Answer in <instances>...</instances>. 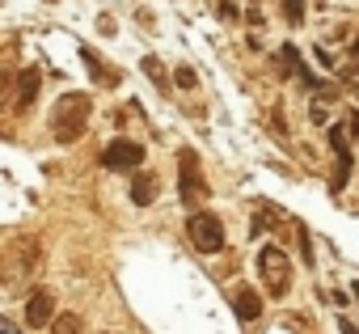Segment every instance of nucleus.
<instances>
[{
  "label": "nucleus",
  "mask_w": 359,
  "mask_h": 334,
  "mask_svg": "<svg viewBox=\"0 0 359 334\" xmlns=\"http://www.w3.org/2000/svg\"><path fill=\"white\" fill-rule=\"evenodd\" d=\"M89 110H93V102H89L85 93H64V98L51 106V135H55V144L81 140L85 127H89Z\"/></svg>",
  "instance_id": "f257e3e1"
},
{
  "label": "nucleus",
  "mask_w": 359,
  "mask_h": 334,
  "mask_svg": "<svg viewBox=\"0 0 359 334\" xmlns=\"http://www.w3.org/2000/svg\"><path fill=\"white\" fill-rule=\"evenodd\" d=\"M258 275H262V283H266V292L275 300L287 296V288H292V262H287V254L279 246H262L258 250Z\"/></svg>",
  "instance_id": "f03ea898"
},
{
  "label": "nucleus",
  "mask_w": 359,
  "mask_h": 334,
  "mask_svg": "<svg viewBox=\"0 0 359 334\" xmlns=\"http://www.w3.org/2000/svg\"><path fill=\"white\" fill-rule=\"evenodd\" d=\"M177 195H182V203L199 208L208 199V182H203V170H199V156L191 148L177 152Z\"/></svg>",
  "instance_id": "7ed1b4c3"
},
{
  "label": "nucleus",
  "mask_w": 359,
  "mask_h": 334,
  "mask_svg": "<svg viewBox=\"0 0 359 334\" xmlns=\"http://www.w3.org/2000/svg\"><path fill=\"white\" fill-rule=\"evenodd\" d=\"M187 237H191V246H195L199 254H220V250H224V225H220V216H212V212H191Z\"/></svg>",
  "instance_id": "20e7f679"
},
{
  "label": "nucleus",
  "mask_w": 359,
  "mask_h": 334,
  "mask_svg": "<svg viewBox=\"0 0 359 334\" xmlns=\"http://www.w3.org/2000/svg\"><path fill=\"white\" fill-rule=\"evenodd\" d=\"M39 262H43V246H39V237H18L13 250H9V283H18L22 275L39 271Z\"/></svg>",
  "instance_id": "39448f33"
},
{
  "label": "nucleus",
  "mask_w": 359,
  "mask_h": 334,
  "mask_svg": "<svg viewBox=\"0 0 359 334\" xmlns=\"http://www.w3.org/2000/svg\"><path fill=\"white\" fill-rule=\"evenodd\" d=\"M144 165V148L135 144V140H110L106 148H102V170H140Z\"/></svg>",
  "instance_id": "423d86ee"
},
{
  "label": "nucleus",
  "mask_w": 359,
  "mask_h": 334,
  "mask_svg": "<svg viewBox=\"0 0 359 334\" xmlns=\"http://www.w3.org/2000/svg\"><path fill=\"white\" fill-rule=\"evenodd\" d=\"M22 313H26V326H30V330H43V326H51V321L60 317V313H55V292H51V288H34V292L26 296Z\"/></svg>",
  "instance_id": "0eeeda50"
},
{
  "label": "nucleus",
  "mask_w": 359,
  "mask_h": 334,
  "mask_svg": "<svg viewBox=\"0 0 359 334\" xmlns=\"http://www.w3.org/2000/svg\"><path fill=\"white\" fill-rule=\"evenodd\" d=\"M39 89H43V72H39V68H22V72H18V93H13V110H18V114H26V110L34 106Z\"/></svg>",
  "instance_id": "6e6552de"
},
{
  "label": "nucleus",
  "mask_w": 359,
  "mask_h": 334,
  "mask_svg": "<svg viewBox=\"0 0 359 334\" xmlns=\"http://www.w3.org/2000/svg\"><path fill=\"white\" fill-rule=\"evenodd\" d=\"M156 195H161V178L152 170H135V178H131V203L135 208H152Z\"/></svg>",
  "instance_id": "1a4fd4ad"
},
{
  "label": "nucleus",
  "mask_w": 359,
  "mask_h": 334,
  "mask_svg": "<svg viewBox=\"0 0 359 334\" xmlns=\"http://www.w3.org/2000/svg\"><path fill=\"white\" fill-rule=\"evenodd\" d=\"M233 313H237L241 321H258V317H262V296H258L254 288L237 283V288H233Z\"/></svg>",
  "instance_id": "9d476101"
},
{
  "label": "nucleus",
  "mask_w": 359,
  "mask_h": 334,
  "mask_svg": "<svg viewBox=\"0 0 359 334\" xmlns=\"http://www.w3.org/2000/svg\"><path fill=\"white\" fill-rule=\"evenodd\" d=\"M140 68H144V76H148L161 93H169V76H165V64H161L156 55H144V60H140Z\"/></svg>",
  "instance_id": "9b49d317"
},
{
  "label": "nucleus",
  "mask_w": 359,
  "mask_h": 334,
  "mask_svg": "<svg viewBox=\"0 0 359 334\" xmlns=\"http://www.w3.org/2000/svg\"><path fill=\"white\" fill-rule=\"evenodd\" d=\"M81 55H85V64H89V72H93V81H97V85H118V72H114L110 64H97V60H93V51H81Z\"/></svg>",
  "instance_id": "f8f14e48"
},
{
  "label": "nucleus",
  "mask_w": 359,
  "mask_h": 334,
  "mask_svg": "<svg viewBox=\"0 0 359 334\" xmlns=\"http://www.w3.org/2000/svg\"><path fill=\"white\" fill-rule=\"evenodd\" d=\"M351 182V152H338V165H334V178H330V191L338 195L342 187Z\"/></svg>",
  "instance_id": "ddd939ff"
},
{
  "label": "nucleus",
  "mask_w": 359,
  "mask_h": 334,
  "mask_svg": "<svg viewBox=\"0 0 359 334\" xmlns=\"http://www.w3.org/2000/svg\"><path fill=\"white\" fill-rule=\"evenodd\" d=\"M81 330H85L81 313H60V317L51 321V334H81Z\"/></svg>",
  "instance_id": "4468645a"
},
{
  "label": "nucleus",
  "mask_w": 359,
  "mask_h": 334,
  "mask_svg": "<svg viewBox=\"0 0 359 334\" xmlns=\"http://www.w3.org/2000/svg\"><path fill=\"white\" fill-rule=\"evenodd\" d=\"M304 13H309L304 0H283V18H287V26H300V22H304Z\"/></svg>",
  "instance_id": "2eb2a0df"
},
{
  "label": "nucleus",
  "mask_w": 359,
  "mask_h": 334,
  "mask_svg": "<svg viewBox=\"0 0 359 334\" xmlns=\"http://www.w3.org/2000/svg\"><path fill=\"white\" fill-rule=\"evenodd\" d=\"M173 81L182 85V89H195V81H199V76H195L191 68H177V72H173Z\"/></svg>",
  "instance_id": "dca6fc26"
},
{
  "label": "nucleus",
  "mask_w": 359,
  "mask_h": 334,
  "mask_svg": "<svg viewBox=\"0 0 359 334\" xmlns=\"http://www.w3.org/2000/svg\"><path fill=\"white\" fill-rule=\"evenodd\" d=\"M97 30H102V34L110 39V34H114V18H97Z\"/></svg>",
  "instance_id": "f3484780"
},
{
  "label": "nucleus",
  "mask_w": 359,
  "mask_h": 334,
  "mask_svg": "<svg viewBox=\"0 0 359 334\" xmlns=\"http://www.w3.org/2000/svg\"><path fill=\"white\" fill-rule=\"evenodd\" d=\"M0 330H5V334H22V330H18V326L9 321V317H5V321H0Z\"/></svg>",
  "instance_id": "a211bd4d"
},
{
  "label": "nucleus",
  "mask_w": 359,
  "mask_h": 334,
  "mask_svg": "<svg viewBox=\"0 0 359 334\" xmlns=\"http://www.w3.org/2000/svg\"><path fill=\"white\" fill-rule=\"evenodd\" d=\"M338 326H342V334H359V330H355V321H346V317H342Z\"/></svg>",
  "instance_id": "6ab92c4d"
},
{
  "label": "nucleus",
  "mask_w": 359,
  "mask_h": 334,
  "mask_svg": "<svg viewBox=\"0 0 359 334\" xmlns=\"http://www.w3.org/2000/svg\"><path fill=\"white\" fill-rule=\"evenodd\" d=\"M351 296H355V300H359V283H351Z\"/></svg>",
  "instance_id": "aec40b11"
},
{
  "label": "nucleus",
  "mask_w": 359,
  "mask_h": 334,
  "mask_svg": "<svg viewBox=\"0 0 359 334\" xmlns=\"http://www.w3.org/2000/svg\"><path fill=\"white\" fill-rule=\"evenodd\" d=\"M355 55H359V39H355Z\"/></svg>",
  "instance_id": "412c9836"
}]
</instances>
